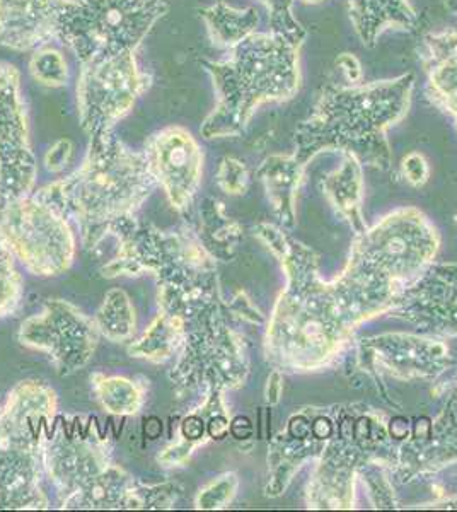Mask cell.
Returning <instances> with one entry per match:
<instances>
[{"label":"cell","mask_w":457,"mask_h":512,"mask_svg":"<svg viewBox=\"0 0 457 512\" xmlns=\"http://www.w3.org/2000/svg\"><path fill=\"white\" fill-rule=\"evenodd\" d=\"M348 12L357 35L369 47L389 26L417 31L420 24L408 0H348Z\"/></svg>","instance_id":"obj_15"},{"label":"cell","mask_w":457,"mask_h":512,"mask_svg":"<svg viewBox=\"0 0 457 512\" xmlns=\"http://www.w3.org/2000/svg\"><path fill=\"white\" fill-rule=\"evenodd\" d=\"M29 74L47 88H64L69 82V65L60 50L41 47L33 52L29 60Z\"/></svg>","instance_id":"obj_21"},{"label":"cell","mask_w":457,"mask_h":512,"mask_svg":"<svg viewBox=\"0 0 457 512\" xmlns=\"http://www.w3.org/2000/svg\"><path fill=\"white\" fill-rule=\"evenodd\" d=\"M391 434L396 439H405L408 436V422L405 419H394L391 422Z\"/></svg>","instance_id":"obj_32"},{"label":"cell","mask_w":457,"mask_h":512,"mask_svg":"<svg viewBox=\"0 0 457 512\" xmlns=\"http://www.w3.org/2000/svg\"><path fill=\"white\" fill-rule=\"evenodd\" d=\"M238 489L236 475H224L200 490L197 495L198 509H219L231 501Z\"/></svg>","instance_id":"obj_24"},{"label":"cell","mask_w":457,"mask_h":512,"mask_svg":"<svg viewBox=\"0 0 457 512\" xmlns=\"http://www.w3.org/2000/svg\"><path fill=\"white\" fill-rule=\"evenodd\" d=\"M299 48L278 33H253L229 50L222 62H205L217 105L202 125L205 139L243 132L258 106L287 101L297 93Z\"/></svg>","instance_id":"obj_2"},{"label":"cell","mask_w":457,"mask_h":512,"mask_svg":"<svg viewBox=\"0 0 457 512\" xmlns=\"http://www.w3.org/2000/svg\"><path fill=\"white\" fill-rule=\"evenodd\" d=\"M217 306L200 316V325L186 332L180 359L169 373L176 393L197 390L220 391L243 378L244 362L236 338L219 320Z\"/></svg>","instance_id":"obj_8"},{"label":"cell","mask_w":457,"mask_h":512,"mask_svg":"<svg viewBox=\"0 0 457 512\" xmlns=\"http://www.w3.org/2000/svg\"><path fill=\"white\" fill-rule=\"evenodd\" d=\"M311 432L316 439H328L333 434V425L328 419H318L311 427Z\"/></svg>","instance_id":"obj_30"},{"label":"cell","mask_w":457,"mask_h":512,"mask_svg":"<svg viewBox=\"0 0 457 512\" xmlns=\"http://www.w3.org/2000/svg\"><path fill=\"white\" fill-rule=\"evenodd\" d=\"M65 0H0V47L35 52L58 36Z\"/></svg>","instance_id":"obj_13"},{"label":"cell","mask_w":457,"mask_h":512,"mask_svg":"<svg viewBox=\"0 0 457 512\" xmlns=\"http://www.w3.org/2000/svg\"><path fill=\"white\" fill-rule=\"evenodd\" d=\"M35 181L21 74L14 65L0 62V207L29 197Z\"/></svg>","instance_id":"obj_10"},{"label":"cell","mask_w":457,"mask_h":512,"mask_svg":"<svg viewBox=\"0 0 457 512\" xmlns=\"http://www.w3.org/2000/svg\"><path fill=\"white\" fill-rule=\"evenodd\" d=\"M0 238L14 258L40 277L64 274L76 255L69 221L36 195L0 207Z\"/></svg>","instance_id":"obj_6"},{"label":"cell","mask_w":457,"mask_h":512,"mask_svg":"<svg viewBox=\"0 0 457 512\" xmlns=\"http://www.w3.org/2000/svg\"><path fill=\"white\" fill-rule=\"evenodd\" d=\"M413 86V74L371 84L326 86L313 115L297 130V161L306 163L323 149H345L376 154L379 164L386 166L384 134L405 117Z\"/></svg>","instance_id":"obj_3"},{"label":"cell","mask_w":457,"mask_h":512,"mask_svg":"<svg viewBox=\"0 0 457 512\" xmlns=\"http://www.w3.org/2000/svg\"><path fill=\"white\" fill-rule=\"evenodd\" d=\"M57 395L43 381H21L0 410V449L43 454L55 429Z\"/></svg>","instance_id":"obj_12"},{"label":"cell","mask_w":457,"mask_h":512,"mask_svg":"<svg viewBox=\"0 0 457 512\" xmlns=\"http://www.w3.org/2000/svg\"><path fill=\"white\" fill-rule=\"evenodd\" d=\"M236 224L229 222L224 217L222 207L212 198H207L203 204L202 226H200V243L205 250L217 248V255L220 251L229 250L238 238V231H234Z\"/></svg>","instance_id":"obj_20"},{"label":"cell","mask_w":457,"mask_h":512,"mask_svg":"<svg viewBox=\"0 0 457 512\" xmlns=\"http://www.w3.org/2000/svg\"><path fill=\"white\" fill-rule=\"evenodd\" d=\"M43 468L52 477L65 509H125L134 478L111 463L108 441L98 419L86 425L76 417H58L53 434L43 444Z\"/></svg>","instance_id":"obj_4"},{"label":"cell","mask_w":457,"mask_h":512,"mask_svg":"<svg viewBox=\"0 0 457 512\" xmlns=\"http://www.w3.org/2000/svg\"><path fill=\"white\" fill-rule=\"evenodd\" d=\"M144 156L169 204L178 212L190 209L203 175V152L193 135L181 127L162 128L147 140Z\"/></svg>","instance_id":"obj_11"},{"label":"cell","mask_w":457,"mask_h":512,"mask_svg":"<svg viewBox=\"0 0 457 512\" xmlns=\"http://www.w3.org/2000/svg\"><path fill=\"white\" fill-rule=\"evenodd\" d=\"M98 326L94 320L62 299H47L40 315L24 321L19 342L50 357L60 376L81 371L98 349Z\"/></svg>","instance_id":"obj_9"},{"label":"cell","mask_w":457,"mask_h":512,"mask_svg":"<svg viewBox=\"0 0 457 512\" xmlns=\"http://www.w3.org/2000/svg\"><path fill=\"white\" fill-rule=\"evenodd\" d=\"M72 156H74L72 140L60 139L45 154V168L50 173H60V171H64L69 166Z\"/></svg>","instance_id":"obj_26"},{"label":"cell","mask_w":457,"mask_h":512,"mask_svg":"<svg viewBox=\"0 0 457 512\" xmlns=\"http://www.w3.org/2000/svg\"><path fill=\"white\" fill-rule=\"evenodd\" d=\"M94 323L98 326L99 335L110 342H128L134 337L135 309L127 292L111 289L94 316Z\"/></svg>","instance_id":"obj_19"},{"label":"cell","mask_w":457,"mask_h":512,"mask_svg":"<svg viewBox=\"0 0 457 512\" xmlns=\"http://www.w3.org/2000/svg\"><path fill=\"white\" fill-rule=\"evenodd\" d=\"M23 294V279L14 265V256L0 238V316L9 315Z\"/></svg>","instance_id":"obj_22"},{"label":"cell","mask_w":457,"mask_h":512,"mask_svg":"<svg viewBox=\"0 0 457 512\" xmlns=\"http://www.w3.org/2000/svg\"><path fill=\"white\" fill-rule=\"evenodd\" d=\"M248 169L241 161L234 158H224L220 161L217 183L226 193L239 195L246 192L248 188Z\"/></svg>","instance_id":"obj_25"},{"label":"cell","mask_w":457,"mask_h":512,"mask_svg":"<svg viewBox=\"0 0 457 512\" xmlns=\"http://www.w3.org/2000/svg\"><path fill=\"white\" fill-rule=\"evenodd\" d=\"M94 393L106 412L118 417L139 414L144 407V390L132 379L93 374Z\"/></svg>","instance_id":"obj_18"},{"label":"cell","mask_w":457,"mask_h":512,"mask_svg":"<svg viewBox=\"0 0 457 512\" xmlns=\"http://www.w3.org/2000/svg\"><path fill=\"white\" fill-rule=\"evenodd\" d=\"M304 2H319V0H304Z\"/></svg>","instance_id":"obj_34"},{"label":"cell","mask_w":457,"mask_h":512,"mask_svg":"<svg viewBox=\"0 0 457 512\" xmlns=\"http://www.w3.org/2000/svg\"><path fill=\"white\" fill-rule=\"evenodd\" d=\"M290 436L296 439H304L311 432V425L304 419H294L289 425Z\"/></svg>","instance_id":"obj_31"},{"label":"cell","mask_w":457,"mask_h":512,"mask_svg":"<svg viewBox=\"0 0 457 512\" xmlns=\"http://www.w3.org/2000/svg\"><path fill=\"white\" fill-rule=\"evenodd\" d=\"M89 139L81 168L35 195L76 222L84 246L94 248L111 227L135 216L157 183L144 152L132 151L113 132Z\"/></svg>","instance_id":"obj_1"},{"label":"cell","mask_w":457,"mask_h":512,"mask_svg":"<svg viewBox=\"0 0 457 512\" xmlns=\"http://www.w3.org/2000/svg\"><path fill=\"white\" fill-rule=\"evenodd\" d=\"M278 374H273L272 383L268 384V400L275 403L278 400V390H280V384L277 383Z\"/></svg>","instance_id":"obj_33"},{"label":"cell","mask_w":457,"mask_h":512,"mask_svg":"<svg viewBox=\"0 0 457 512\" xmlns=\"http://www.w3.org/2000/svg\"><path fill=\"white\" fill-rule=\"evenodd\" d=\"M403 171H405L406 180L410 181L411 185H422L429 178V166L420 154H410L403 161Z\"/></svg>","instance_id":"obj_27"},{"label":"cell","mask_w":457,"mask_h":512,"mask_svg":"<svg viewBox=\"0 0 457 512\" xmlns=\"http://www.w3.org/2000/svg\"><path fill=\"white\" fill-rule=\"evenodd\" d=\"M164 0H65L58 40L81 65L135 53L168 14Z\"/></svg>","instance_id":"obj_5"},{"label":"cell","mask_w":457,"mask_h":512,"mask_svg":"<svg viewBox=\"0 0 457 512\" xmlns=\"http://www.w3.org/2000/svg\"><path fill=\"white\" fill-rule=\"evenodd\" d=\"M200 16L209 30L210 40L217 47L229 50L256 33V26L260 23L258 12L253 7L239 11L229 6L226 0H217L214 6L205 7Z\"/></svg>","instance_id":"obj_17"},{"label":"cell","mask_w":457,"mask_h":512,"mask_svg":"<svg viewBox=\"0 0 457 512\" xmlns=\"http://www.w3.org/2000/svg\"><path fill=\"white\" fill-rule=\"evenodd\" d=\"M229 432H231L232 437L243 441V439L253 436V424H251V420L248 417H236L231 422Z\"/></svg>","instance_id":"obj_29"},{"label":"cell","mask_w":457,"mask_h":512,"mask_svg":"<svg viewBox=\"0 0 457 512\" xmlns=\"http://www.w3.org/2000/svg\"><path fill=\"white\" fill-rule=\"evenodd\" d=\"M186 321L161 309L156 320L145 330L144 335L128 347V354L135 359L161 364L178 354L185 342Z\"/></svg>","instance_id":"obj_16"},{"label":"cell","mask_w":457,"mask_h":512,"mask_svg":"<svg viewBox=\"0 0 457 512\" xmlns=\"http://www.w3.org/2000/svg\"><path fill=\"white\" fill-rule=\"evenodd\" d=\"M151 82L135 53L81 65L76 96L82 130L89 137L113 132L116 123L127 117L137 99L151 88Z\"/></svg>","instance_id":"obj_7"},{"label":"cell","mask_w":457,"mask_h":512,"mask_svg":"<svg viewBox=\"0 0 457 512\" xmlns=\"http://www.w3.org/2000/svg\"><path fill=\"white\" fill-rule=\"evenodd\" d=\"M444 2L457 14V0ZM420 60L427 74V98L457 123V31L425 36L420 45Z\"/></svg>","instance_id":"obj_14"},{"label":"cell","mask_w":457,"mask_h":512,"mask_svg":"<svg viewBox=\"0 0 457 512\" xmlns=\"http://www.w3.org/2000/svg\"><path fill=\"white\" fill-rule=\"evenodd\" d=\"M336 65L340 67L343 76L350 84H359L362 79V69H360L359 60L355 59L350 53H343L336 59Z\"/></svg>","instance_id":"obj_28"},{"label":"cell","mask_w":457,"mask_h":512,"mask_svg":"<svg viewBox=\"0 0 457 512\" xmlns=\"http://www.w3.org/2000/svg\"><path fill=\"white\" fill-rule=\"evenodd\" d=\"M267 7L270 19H272V31L278 35L289 38L294 43H301L306 38V31L301 23L294 18L292 4L294 0H260Z\"/></svg>","instance_id":"obj_23"}]
</instances>
